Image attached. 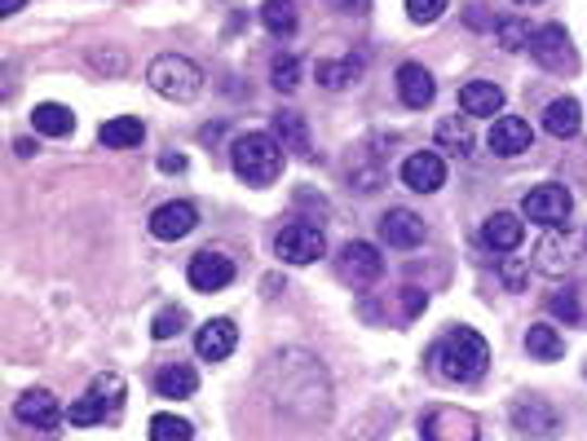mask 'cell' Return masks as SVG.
<instances>
[{
    "mask_svg": "<svg viewBox=\"0 0 587 441\" xmlns=\"http://www.w3.org/2000/svg\"><path fill=\"white\" fill-rule=\"evenodd\" d=\"M429 362H433V371L442 375V380H450V385H477L482 375H486V366H490V345L473 327H450L433 345Z\"/></svg>",
    "mask_w": 587,
    "mask_h": 441,
    "instance_id": "cell-1",
    "label": "cell"
},
{
    "mask_svg": "<svg viewBox=\"0 0 587 441\" xmlns=\"http://www.w3.org/2000/svg\"><path fill=\"white\" fill-rule=\"evenodd\" d=\"M230 168L247 185H275L283 172V146L275 133H243L230 146Z\"/></svg>",
    "mask_w": 587,
    "mask_h": 441,
    "instance_id": "cell-2",
    "label": "cell"
},
{
    "mask_svg": "<svg viewBox=\"0 0 587 441\" xmlns=\"http://www.w3.org/2000/svg\"><path fill=\"white\" fill-rule=\"evenodd\" d=\"M146 85L168 102H194L204 93V72L181 53H159L146 67Z\"/></svg>",
    "mask_w": 587,
    "mask_h": 441,
    "instance_id": "cell-3",
    "label": "cell"
},
{
    "mask_svg": "<svg viewBox=\"0 0 587 441\" xmlns=\"http://www.w3.org/2000/svg\"><path fill=\"white\" fill-rule=\"evenodd\" d=\"M570 208H574V199H570L565 185H557V181L535 185V191L521 199V217L535 221V225H548V230H561L570 221Z\"/></svg>",
    "mask_w": 587,
    "mask_h": 441,
    "instance_id": "cell-4",
    "label": "cell"
},
{
    "mask_svg": "<svg viewBox=\"0 0 587 441\" xmlns=\"http://www.w3.org/2000/svg\"><path fill=\"white\" fill-rule=\"evenodd\" d=\"M531 57L539 62L544 72H578V57L570 44V31L561 23H548L531 36Z\"/></svg>",
    "mask_w": 587,
    "mask_h": 441,
    "instance_id": "cell-5",
    "label": "cell"
},
{
    "mask_svg": "<svg viewBox=\"0 0 587 441\" xmlns=\"http://www.w3.org/2000/svg\"><path fill=\"white\" fill-rule=\"evenodd\" d=\"M275 251H279L288 265H314L322 251H328V238H322V230L309 225V221H292V225L275 238Z\"/></svg>",
    "mask_w": 587,
    "mask_h": 441,
    "instance_id": "cell-6",
    "label": "cell"
},
{
    "mask_svg": "<svg viewBox=\"0 0 587 441\" xmlns=\"http://www.w3.org/2000/svg\"><path fill=\"white\" fill-rule=\"evenodd\" d=\"M424 441H477V419L460 406H433L420 424Z\"/></svg>",
    "mask_w": 587,
    "mask_h": 441,
    "instance_id": "cell-7",
    "label": "cell"
},
{
    "mask_svg": "<svg viewBox=\"0 0 587 441\" xmlns=\"http://www.w3.org/2000/svg\"><path fill=\"white\" fill-rule=\"evenodd\" d=\"M336 270H341V278H345V283H354V287H371V283L384 274V257H380V251H375L371 243L354 238V243H345V247H341Z\"/></svg>",
    "mask_w": 587,
    "mask_h": 441,
    "instance_id": "cell-8",
    "label": "cell"
},
{
    "mask_svg": "<svg viewBox=\"0 0 587 441\" xmlns=\"http://www.w3.org/2000/svg\"><path fill=\"white\" fill-rule=\"evenodd\" d=\"M190 287L194 291H221L234 283V261L226 257V251H200V257H190V270H186Z\"/></svg>",
    "mask_w": 587,
    "mask_h": 441,
    "instance_id": "cell-9",
    "label": "cell"
},
{
    "mask_svg": "<svg viewBox=\"0 0 587 441\" xmlns=\"http://www.w3.org/2000/svg\"><path fill=\"white\" fill-rule=\"evenodd\" d=\"M403 185H407V191H416V195L442 191V185H446V159H442L437 151H416V155H407V164H403Z\"/></svg>",
    "mask_w": 587,
    "mask_h": 441,
    "instance_id": "cell-10",
    "label": "cell"
},
{
    "mask_svg": "<svg viewBox=\"0 0 587 441\" xmlns=\"http://www.w3.org/2000/svg\"><path fill=\"white\" fill-rule=\"evenodd\" d=\"M424 217H416L411 208H388L384 217H380V238L388 243V247H403V251H411V247H420L424 243Z\"/></svg>",
    "mask_w": 587,
    "mask_h": 441,
    "instance_id": "cell-11",
    "label": "cell"
},
{
    "mask_svg": "<svg viewBox=\"0 0 587 441\" xmlns=\"http://www.w3.org/2000/svg\"><path fill=\"white\" fill-rule=\"evenodd\" d=\"M535 146V133H531V124L521 119V115H499L495 119V129H490V151L499 159H512V155H526Z\"/></svg>",
    "mask_w": 587,
    "mask_h": 441,
    "instance_id": "cell-12",
    "label": "cell"
},
{
    "mask_svg": "<svg viewBox=\"0 0 587 441\" xmlns=\"http://www.w3.org/2000/svg\"><path fill=\"white\" fill-rule=\"evenodd\" d=\"M234 345H239V327L230 319H213L194 332V353H200L204 362H226L234 353Z\"/></svg>",
    "mask_w": 587,
    "mask_h": 441,
    "instance_id": "cell-13",
    "label": "cell"
},
{
    "mask_svg": "<svg viewBox=\"0 0 587 441\" xmlns=\"http://www.w3.org/2000/svg\"><path fill=\"white\" fill-rule=\"evenodd\" d=\"M512 424H516L521 432H531V437H557V432H561V415H557V406H548L544 398H521V402L512 406Z\"/></svg>",
    "mask_w": 587,
    "mask_h": 441,
    "instance_id": "cell-14",
    "label": "cell"
},
{
    "mask_svg": "<svg viewBox=\"0 0 587 441\" xmlns=\"http://www.w3.org/2000/svg\"><path fill=\"white\" fill-rule=\"evenodd\" d=\"M194 225H200V212H194V204H164V208L151 212V234L164 238V243L186 238Z\"/></svg>",
    "mask_w": 587,
    "mask_h": 441,
    "instance_id": "cell-15",
    "label": "cell"
},
{
    "mask_svg": "<svg viewBox=\"0 0 587 441\" xmlns=\"http://www.w3.org/2000/svg\"><path fill=\"white\" fill-rule=\"evenodd\" d=\"M521 238H526V221H521L516 212H495V217H486V225H482V243L490 247V251H516L521 247Z\"/></svg>",
    "mask_w": 587,
    "mask_h": 441,
    "instance_id": "cell-16",
    "label": "cell"
},
{
    "mask_svg": "<svg viewBox=\"0 0 587 441\" xmlns=\"http://www.w3.org/2000/svg\"><path fill=\"white\" fill-rule=\"evenodd\" d=\"M14 415H18L23 424H31V428H58L62 406H58V398H53L49 389H27V393L14 402Z\"/></svg>",
    "mask_w": 587,
    "mask_h": 441,
    "instance_id": "cell-17",
    "label": "cell"
},
{
    "mask_svg": "<svg viewBox=\"0 0 587 441\" xmlns=\"http://www.w3.org/2000/svg\"><path fill=\"white\" fill-rule=\"evenodd\" d=\"M275 138L283 151H292L296 159H314V146H309V124L301 111H279L275 115Z\"/></svg>",
    "mask_w": 587,
    "mask_h": 441,
    "instance_id": "cell-18",
    "label": "cell"
},
{
    "mask_svg": "<svg viewBox=\"0 0 587 441\" xmlns=\"http://www.w3.org/2000/svg\"><path fill=\"white\" fill-rule=\"evenodd\" d=\"M433 93H437V85H433V76L420 67V62H403V67H398V98L411 111H424L433 102Z\"/></svg>",
    "mask_w": 587,
    "mask_h": 441,
    "instance_id": "cell-19",
    "label": "cell"
},
{
    "mask_svg": "<svg viewBox=\"0 0 587 441\" xmlns=\"http://www.w3.org/2000/svg\"><path fill=\"white\" fill-rule=\"evenodd\" d=\"M142 138H146V124L138 115H115L98 129V142L106 151H133V146H142Z\"/></svg>",
    "mask_w": 587,
    "mask_h": 441,
    "instance_id": "cell-20",
    "label": "cell"
},
{
    "mask_svg": "<svg viewBox=\"0 0 587 441\" xmlns=\"http://www.w3.org/2000/svg\"><path fill=\"white\" fill-rule=\"evenodd\" d=\"M544 129L552 133V138H578V129H583V106H578V98H557V102H548V111H544Z\"/></svg>",
    "mask_w": 587,
    "mask_h": 441,
    "instance_id": "cell-21",
    "label": "cell"
},
{
    "mask_svg": "<svg viewBox=\"0 0 587 441\" xmlns=\"http://www.w3.org/2000/svg\"><path fill=\"white\" fill-rule=\"evenodd\" d=\"M535 270L548 274V278H557V274L570 270V243H565L561 230H548V234L539 238V247H535Z\"/></svg>",
    "mask_w": 587,
    "mask_h": 441,
    "instance_id": "cell-22",
    "label": "cell"
},
{
    "mask_svg": "<svg viewBox=\"0 0 587 441\" xmlns=\"http://www.w3.org/2000/svg\"><path fill=\"white\" fill-rule=\"evenodd\" d=\"M460 111L464 115H499L503 111V89L490 80H469L460 89Z\"/></svg>",
    "mask_w": 587,
    "mask_h": 441,
    "instance_id": "cell-23",
    "label": "cell"
},
{
    "mask_svg": "<svg viewBox=\"0 0 587 441\" xmlns=\"http://www.w3.org/2000/svg\"><path fill=\"white\" fill-rule=\"evenodd\" d=\"M194 389H200V375H194V366H186V362H173V366H164L159 375H155V393L159 398H194Z\"/></svg>",
    "mask_w": 587,
    "mask_h": 441,
    "instance_id": "cell-24",
    "label": "cell"
},
{
    "mask_svg": "<svg viewBox=\"0 0 587 441\" xmlns=\"http://www.w3.org/2000/svg\"><path fill=\"white\" fill-rule=\"evenodd\" d=\"M31 124H36V133H44V138H67V133H76V115L62 106V102H40V106L31 111Z\"/></svg>",
    "mask_w": 587,
    "mask_h": 441,
    "instance_id": "cell-25",
    "label": "cell"
},
{
    "mask_svg": "<svg viewBox=\"0 0 587 441\" xmlns=\"http://www.w3.org/2000/svg\"><path fill=\"white\" fill-rule=\"evenodd\" d=\"M437 146H442V151H450L455 159L473 155V129H469V119L446 115V119L437 124Z\"/></svg>",
    "mask_w": 587,
    "mask_h": 441,
    "instance_id": "cell-26",
    "label": "cell"
},
{
    "mask_svg": "<svg viewBox=\"0 0 587 441\" xmlns=\"http://www.w3.org/2000/svg\"><path fill=\"white\" fill-rule=\"evenodd\" d=\"M362 76V62L358 57H341V62H318V85L322 89H349Z\"/></svg>",
    "mask_w": 587,
    "mask_h": 441,
    "instance_id": "cell-27",
    "label": "cell"
},
{
    "mask_svg": "<svg viewBox=\"0 0 587 441\" xmlns=\"http://www.w3.org/2000/svg\"><path fill=\"white\" fill-rule=\"evenodd\" d=\"M526 349H531V358H535V362H561V353H565V340L557 336V327H544V323H535V327L526 332Z\"/></svg>",
    "mask_w": 587,
    "mask_h": 441,
    "instance_id": "cell-28",
    "label": "cell"
},
{
    "mask_svg": "<svg viewBox=\"0 0 587 441\" xmlns=\"http://www.w3.org/2000/svg\"><path fill=\"white\" fill-rule=\"evenodd\" d=\"M260 23H266V31L270 36H292L296 31V5L292 0H266V5H260Z\"/></svg>",
    "mask_w": 587,
    "mask_h": 441,
    "instance_id": "cell-29",
    "label": "cell"
},
{
    "mask_svg": "<svg viewBox=\"0 0 587 441\" xmlns=\"http://www.w3.org/2000/svg\"><path fill=\"white\" fill-rule=\"evenodd\" d=\"M89 393L111 411V415H119V406H124V375L119 371H106V375H98V380L89 385Z\"/></svg>",
    "mask_w": 587,
    "mask_h": 441,
    "instance_id": "cell-30",
    "label": "cell"
},
{
    "mask_svg": "<svg viewBox=\"0 0 587 441\" xmlns=\"http://www.w3.org/2000/svg\"><path fill=\"white\" fill-rule=\"evenodd\" d=\"M181 332H186V309L181 304H168V309H159L155 319H151V336L155 340H173Z\"/></svg>",
    "mask_w": 587,
    "mask_h": 441,
    "instance_id": "cell-31",
    "label": "cell"
},
{
    "mask_svg": "<svg viewBox=\"0 0 587 441\" xmlns=\"http://www.w3.org/2000/svg\"><path fill=\"white\" fill-rule=\"evenodd\" d=\"M190 437H194V428L186 419H177V415H155L151 419V441H190Z\"/></svg>",
    "mask_w": 587,
    "mask_h": 441,
    "instance_id": "cell-32",
    "label": "cell"
},
{
    "mask_svg": "<svg viewBox=\"0 0 587 441\" xmlns=\"http://www.w3.org/2000/svg\"><path fill=\"white\" fill-rule=\"evenodd\" d=\"M495 31H499V44L508 49V53H516V49H531V27L521 23V18H503V23H495Z\"/></svg>",
    "mask_w": 587,
    "mask_h": 441,
    "instance_id": "cell-33",
    "label": "cell"
},
{
    "mask_svg": "<svg viewBox=\"0 0 587 441\" xmlns=\"http://www.w3.org/2000/svg\"><path fill=\"white\" fill-rule=\"evenodd\" d=\"M111 411L89 393V398H80V402H72V411H67V419L76 424V428H89V424H102Z\"/></svg>",
    "mask_w": 587,
    "mask_h": 441,
    "instance_id": "cell-34",
    "label": "cell"
},
{
    "mask_svg": "<svg viewBox=\"0 0 587 441\" xmlns=\"http://www.w3.org/2000/svg\"><path fill=\"white\" fill-rule=\"evenodd\" d=\"M270 76H275V89L279 93H296V85H301V57H292V53L288 57H275V72Z\"/></svg>",
    "mask_w": 587,
    "mask_h": 441,
    "instance_id": "cell-35",
    "label": "cell"
},
{
    "mask_svg": "<svg viewBox=\"0 0 587 441\" xmlns=\"http://www.w3.org/2000/svg\"><path fill=\"white\" fill-rule=\"evenodd\" d=\"M548 309L557 313V319H565L570 327H578V323H583V309H578V291H552V296H548Z\"/></svg>",
    "mask_w": 587,
    "mask_h": 441,
    "instance_id": "cell-36",
    "label": "cell"
},
{
    "mask_svg": "<svg viewBox=\"0 0 587 441\" xmlns=\"http://www.w3.org/2000/svg\"><path fill=\"white\" fill-rule=\"evenodd\" d=\"M446 5H450V0H407V18L429 27V23H437L446 14Z\"/></svg>",
    "mask_w": 587,
    "mask_h": 441,
    "instance_id": "cell-37",
    "label": "cell"
},
{
    "mask_svg": "<svg viewBox=\"0 0 587 441\" xmlns=\"http://www.w3.org/2000/svg\"><path fill=\"white\" fill-rule=\"evenodd\" d=\"M499 278L508 291H526V265H521V257H499Z\"/></svg>",
    "mask_w": 587,
    "mask_h": 441,
    "instance_id": "cell-38",
    "label": "cell"
},
{
    "mask_svg": "<svg viewBox=\"0 0 587 441\" xmlns=\"http://www.w3.org/2000/svg\"><path fill=\"white\" fill-rule=\"evenodd\" d=\"M89 62H93L98 72H111V76H124V67H128V57H124V53H102V49L89 53Z\"/></svg>",
    "mask_w": 587,
    "mask_h": 441,
    "instance_id": "cell-39",
    "label": "cell"
},
{
    "mask_svg": "<svg viewBox=\"0 0 587 441\" xmlns=\"http://www.w3.org/2000/svg\"><path fill=\"white\" fill-rule=\"evenodd\" d=\"M332 10H341V14H354V18H362V14L371 10V0H332Z\"/></svg>",
    "mask_w": 587,
    "mask_h": 441,
    "instance_id": "cell-40",
    "label": "cell"
},
{
    "mask_svg": "<svg viewBox=\"0 0 587 441\" xmlns=\"http://www.w3.org/2000/svg\"><path fill=\"white\" fill-rule=\"evenodd\" d=\"M429 304V296L420 291V287H407V313H411V319H416V313Z\"/></svg>",
    "mask_w": 587,
    "mask_h": 441,
    "instance_id": "cell-41",
    "label": "cell"
},
{
    "mask_svg": "<svg viewBox=\"0 0 587 441\" xmlns=\"http://www.w3.org/2000/svg\"><path fill=\"white\" fill-rule=\"evenodd\" d=\"M159 168H164V172H186V159H181V155H164Z\"/></svg>",
    "mask_w": 587,
    "mask_h": 441,
    "instance_id": "cell-42",
    "label": "cell"
},
{
    "mask_svg": "<svg viewBox=\"0 0 587 441\" xmlns=\"http://www.w3.org/2000/svg\"><path fill=\"white\" fill-rule=\"evenodd\" d=\"M14 151H18L23 159H31V155H36V142H27V138H18V142H14Z\"/></svg>",
    "mask_w": 587,
    "mask_h": 441,
    "instance_id": "cell-43",
    "label": "cell"
},
{
    "mask_svg": "<svg viewBox=\"0 0 587 441\" xmlns=\"http://www.w3.org/2000/svg\"><path fill=\"white\" fill-rule=\"evenodd\" d=\"M18 10H23V0H0V14H5V18L18 14Z\"/></svg>",
    "mask_w": 587,
    "mask_h": 441,
    "instance_id": "cell-44",
    "label": "cell"
},
{
    "mask_svg": "<svg viewBox=\"0 0 587 441\" xmlns=\"http://www.w3.org/2000/svg\"><path fill=\"white\" fill-rule=\"evenodd\" d=\"M516 5H539V0H516Z\"/></svg>",
    "mask_w": 587,
    "mask_h": 441,
    "instance_id": "cell-45",
    "label": "cell"
}]
</instances>
